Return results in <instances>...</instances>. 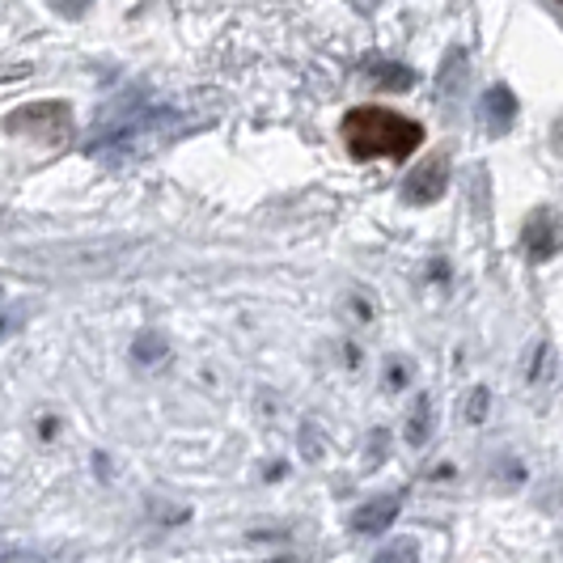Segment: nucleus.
Returning a JSON list of instances; mask_svg holds the SVG:
<instances>
[{"instance_id":"f257e3e1","label":"nucleus","mask_w":563,"mask_h":563,"mask_svg":"<svg viewBox=\"0 0 563 563\" xmlns=\"http://www.w3.org/2000/svg\"><path fill=\"white\" fill-rule=\"evenodd\" d=\"M343 144L356 162H402L423 144V128L390 107H356L343 114Z\"/></svg>"},{"instance_id":"f03ea898","label":"nucleus","mask_w":563,"mask_h":563,"mask_svg":"<svg viewBox=\"0 0 563 563\" xmlns=\"http://www.w3.org/2000/svg\"><path fill=\"white\" fill-rule=\"evenodd\" d=\"M4 128L18 132V136H34L43 144H59L73 132V111H68V102H30V107L9 114Z\"/></svg>"},{"instance_id":"7ed1b4c3","label":"nucleus","mask_w":563,"mask_h":563,"mask_svg":"<svg viewBox=\"0 0 563 563\" xmlns=\"http://www.w3.org/2000/svg\"><path fill=\"white\" fill-rule=\"evenodd\" d=\"M445 187H450V157L445 153H432L428 162H420V166L407 174L402 199L423 208V203H437V199L445 196Z\"/></svg>"},{"instance_id":"20e7f679","label":"nucleus","mask_w":563,"mask_h":563,"mask_svg":"<svg viewBox=\"0 0 563 563\" xmlns=\"http://www.w3.org/2000/svg\"><path fill=\"white\" fill-rule=\"evenodd\" d=\"M563 251V217L555 208H534L526 221V254L530 263H547Z\"/></svg>"},{"instance_id":"39448f33","label":"nucleus","mask_w":563,"mask_h":563,"mask_svg":"<svg viewBox=\"0 0 563 563\" xmlns=\"http://www.w3.org/2000/svg\"><path fill=\"white\" fill-rule=\"evenodd\" d=\"M398 508L402 505H398L395 496H377V500H368V505L356 508L352 530H356V534H386L398 521Z\"/></svg>"},{"instance_id":"423d86ee","label":"nucleus","mask_w":563,"mask_h":563,"mask_svg":"<svg viewBox=\"0 0 563 563\" xmlns=\"http://www.w3.org/2000/svg\"><path fill=\"white\" fill-rule=\"evenodd\" d=\"M483 114H487L492 132H508V123L517 119V98H512V89H508V85L487 89V98H483Z\"/></svg>"},{"instance_id":"0eeeda50","label":"nucleus","mask_w":563,"mask_h":563,"mask_svg":"<svg viewBox=\"0 0 563 563\" xmlns=\"http://www.w3.org/2000/svg\"><path fill=\"white\" fill-rule=\"evenodd\" d=\"M166 352H169V343L157 331H144L136 343H132V361L136 365H157V361H166Z\"/></svg>"},{"instance_id":"6e6552de","label":"nucleus","mask_w":563,"mask_h":563,"mask_svg":"<svg viewBox=\"0 0 563 563\" xmlns=\"http://www.w3.org/2000/svg\"><path fill=\"white\" fill-rule=\"evenodd\" d=\"M428 423H432V402L423 395L420 402H416V411H411V420H407V445L420 450L423 441H428Z\"/></svg>"},{"instance_id":"1a4fd4ad","label":"nucleus","mask_w":563,"mask_h":563,"mask_svg":"<svg viewBox=\"0 0 563 563\" xmlns=\"http://www.w3.org/2000/svg\"><path fill=\"white\" fill-rule=\"evenodd\" d=\"M373 73H377V81L386 85V89H407V85L416 81L407 68H398V64H373Z\"/></svg>"},{"instance_id":"9d476101","label":"nucleus","mask_w":563,"mask_h":563,"mask_svg":"<svg viewBox=\"0 0 563 563\" xmlns=\"http://www.w3.org/2000/svg\"><path fill=\"white\" fill-rule=\"evenodd\" d=\"M377 560H382V563H390V560H416V542H395V547L377 551Z\"/></svg>"},{"instance_id":"9b49d317","label":"nucleus","mask_w":563,"mask_h":563,"mask_svg":"<svg viewBox=\"0 0 563 563\" xmlns=\"http://www.w3.org/2000/svg\"><path fill=\"white\" fill-rule=\"evenodd\" d=\"M483 411H487V390L475 386V390H471V420H483Z\"/></svg>"},{"instance_id":"f8f14e48","label":"nucleus","mask_w":563,"mask_h":563,"mask_svg":"<svg viewBox=\"0 0 563 563\" xmlns=\"http://www.w3.org/2000/svg\"><path fill=\"white\" fill-rule=\"evenodd\" d=\"M85 4H89V0H56V9L64 13V18H77Z\"/></svg>"}]
</instances>
